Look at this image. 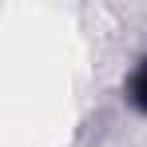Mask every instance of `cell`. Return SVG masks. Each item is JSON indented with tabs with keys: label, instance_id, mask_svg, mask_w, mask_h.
<instances>
[{
	"label": "cell",
	"instance_id": "obj_1",
	"mask_svg": "<svg viewBox=\"0 0 147 147\" xmlns=\"http://www.w3.org/2000/svg\"><path fill=\"white\" fill-rule=\"evenodd\" d=\"M131 99H135L139 107H147V64L135 72V80H131Z\"/></svg>",
	"mask_w": 147,
	"mask_h": 147
}]
</instances>
